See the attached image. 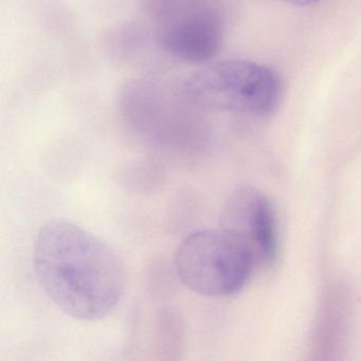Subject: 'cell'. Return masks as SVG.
Returning <instances> with one entry per match:
<instances>
[{"instance_id": "1", "label": "cell", "mask_w": 361, "mask_h": 361, "mask_svg": "<svg viewBox=\"0 0 361 361\" xmlns=\"http://www.w3.org/2000/svg\"><path fill=\"white\" fill-rule=\"evenodd\" d=\"M33 268L50 301L78 320L109 316L126 288V267L115 250L66 219L48 221L39 229Z\"/></svg>"}, {"instance_id": "2", "label": "cell", "mask_w": 361, "mask_h": 361, "mask_svg": "<svg viewBox=\"0 0 361 361\" xmlns=\"http://www.w3.org/2000/svg\"><path fill=\"white\" fill-rule=\"evenodd\" d=\"M119 106L128 132L162 158L191 159L206 147V122L185 90L177 94L159 82L138 80L124 88Z\"/></svg>"}, {"instance_id": "3", "label": "cell", "mask_w": 361, "mask_h": 361, "mask_svg": "<svg viewBox=\"0 0 361 361\" xmlns=\"http://www.w3.org/2000/svg\"><path fill=\"white\" fill-rule=\"evenodd\" d=\"M188 98L204 111L267 117L283 98V82L272 69L245 60H226L193 73L183 84Z\"/></svg>"}, {"instance_id": "4", "label": "cell", "mask_w": 361, "mask_h": 361, "mask_svg": "<svg viewBox=\"0 0 361 361\" xmlns=\"http://www.w3.org/2000/svg\"><path fill=\"white\" fill-rule=\"evenodd\" d=\"M174 265L185 286L211 298L240 293L257 268L248 249L223 228L188 234L177 247Z\"/></svg>"}, {"instance_id": "5", "label": "cell", "mask_w": 361, "mask_h": 361, "mask_svg": "<svg viewBox=\"0 0 361 361\" xmlns=\"http://www.w3.org/2000/svg\"><path fill=\"white\" fill-rule=\"evenodd\" d=\"M160 47L191 64H206L219 56L225 23L211 0H174L155 16Z\"/></svg>"}, {"instance_id": "6", "label": "cell", "mask_w": 361, "mask_h": 361, "mask_svg": "<svg viewBox=\"0 0 361 361\" xmlns=\"http://www.w3.org/2000/svg\"><path fill=\"white\" fill-rule=\"evenodd\" d=\"M221 228L238 238L257 266H268L279 250L278 224L271 202L251 187L240 188L226 202Z\"/></svg>"}, {"instance_id": "7", "label": "cell", "mask_w": 361, "mask_h": 361, "mask_svg": "<svg viewBox=\"0 0 361 361\" xmlns=\"http://www.w3.org/2000/svg\"><path fill=\"white\" fill-rule=\"evenodd\" d=\"M291 5L299 6V7H307V6L314 5L319 3L320 0H285Z\"/></svg>"}]
</instances>
